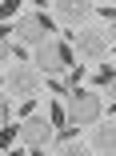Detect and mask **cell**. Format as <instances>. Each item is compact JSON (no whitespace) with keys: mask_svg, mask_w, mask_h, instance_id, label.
<instances>
[{"mask_svg":"<svg viewBox=\"0 0 116 156\" xmlns=\"http://www.w3.org/2000/svg\"><path fill=\"white\" fill-rule=\"evenodd\" d=\"M32 64H36L40 76H56V72H64V68L76 64V48H72L68 36H52L40 48H32Z\"/></svg>","mask_w":116,"mask_h":156,"instance_id":"obj_1","label":"cell"},{"mask_svg":"<svg viewBox=\"0 0 116 156\" xmlns=\"http://www.w3.org/2000/svg\"><path fill=\"white\" fill-rule=\"evenodd\" d=\"M12 28H16V44H24V48H40L44 40L60 36V32H56V24H52V16H48V12H40V8L24 12Z\"/></svg>","mask_w":116,"mask_h":156,"instance_id":"obj_2","label":"cell"},{"mask_svg":"<svg viewBox=\"0 0 116 156\" xmlns=\"http://www.w3.org/2000/svg\"><path fill=\"white\" fill-rule=\"evenodd\" d=\"M64 108H68V128H88V124L100 120V108L104 100L96 92H84V88H72L64 96Z\"/></svg>","mask_w":116,"mask_h":156,"instance_id":"obj_3","label":"cell"},{"mask_svg":"<svg viewBox=\"0 0 116 156\" xmlns=\"http://www.w3.org/2000/svg\"><path fill=\"white\" fill-rule=\"evenodd\" d=\"M40 72L36 64H28V60H4V92L8 96H36V88H40Z\"/></svg>","mask_w":116,"mask_h":156,"instance_id":"obj_4","label":"cell"},{"mask_svg":"<svg viewBox=\"0 0 116 156\" xmlns=\"http://www.w3.org/2000/svg\"><path fill=\"white\" fill-rule=\"evenodd\" d=\"M52 140H56V124L48 120V116H24V124H20V144L28 148V152H44V148H52Z\"/></svg>","mask_w":116,"mask_h":156,"instance_id":"obj_5","label":"cell"},{"mask_svg":"<svg viewBox=\"0 0 116 156\" xmlns=\"http://www.w3.org/2000/svg\"><path fill=\"white\" fill-rule=\"evenodd\" d=\"M72 40V48H80L88 60H96V56H104L108 52V28H100V24H84V28H76V32L68 36Z\"/></svg>","mask_w":116,"mask_h":156,"instance_id":"obj_6","label":"cell"},{"mask_svg":"<svg viewBox=\"0 0 116 156\" xmlns=\"http://www.w3.org/2000/svg\"><path fill=\"white\" fill-rule=\"evenodd\" d=\"M44 12H52V16H60V20H68V24H80V28H84V16H92L96 8L84 4V0H52Z\"/></svg>","mask_w":116,"mask_h":156,"instance_id":"obj_7","label":"cell"},{"mask_svg":"<svg viewBox=\"0 0 116 156\" xmlns=\"http://www.w3.org/2000/svg\"><path fill=\"white\" fill-rule=\"evenodd\" d=\"M92 152H116V120H100L92 128Z\"/></svg>","mask_w":116,"mask_h":156,"instance_id":"obj_8","label":"cell"},{"mask_svg":"<svg viewBox=\"0 0 116 156\" xmlns=\"http://www.w3.org/2000/svg\"><path fill=\"white\" fill-rule=\"evenodd\" d=\"M88 80H92V84H96V88H108V84H112V80H116V68H112V64H100V68H96V72H92V76H88Z\"/></svg>","mask_w":116,"mask_h":156,"instance_id":"obj_9","label":"cell"},{"mask_svg":"<svg viewBox=\"0 0 116 156\" xmlns=\"http://www.w3.org/2000/svg\"><path fill=\"white\" fill-rule=\"evenodd\" d=\"M96 12H100V16H108V36L116 40V4H100Z\"/></svg>","mask_w":116,"mask_h":156,"instance_id":"obj_10","label":"cell"},{"mask_svg":"<svg viewBox=\"0 0 116 156\" xmlns=\"http://www.w3.org/2000/svg\"><path fill=\"white\" fill-rule=\"evenodd\" d=\"M16 136H20V124H16V120H8V124H4V148H8Z\"/></svg>","mask_w":116,"mask_h":156,"instance_id":"obj_11","label":"cell"},{"mask_svg":"<svg viewBox=\"0 0 116 156\" xmlns=\"http://www.w3.org/2000/svg\"><path fill=\"white\" fill-rule=\"evenodd\" d=\"M20 112L32 116V112H36V96H24V100H20Z\"/></svg>","mask_w":116,"mask_h":156,"instance_id":"obj_12","label":"cell"},{"mask_svg":"<svg viewBox=\"0 0 116 156\" xmlns=\"http://www.w3.org/2000/svg\"><path fill=\"white\" fill-rule=\"evenodd\" d=\"M104 92H108V112H116V80H112Z\"/></svg>","mask_w":116,"mask_h":156,"instance_id":"obj_13","label":"cell"},{"mask_svg":"<svg viewBox=\"0 0 116 156\" xmlns=\"http://www.w3.org/2000/svg\"><path fill=\"white\" fill-rule=\"evenodd\" d=\"M16 12H20V4H16V0H8V4L0 8V16H16Z\"/></svg>","mask_w":116,"mask_h":156,"instance_id":"obj_14","label":"cell"}]
</instances>
